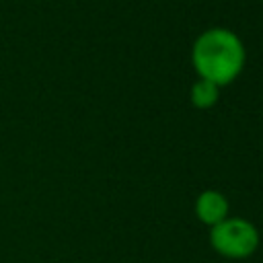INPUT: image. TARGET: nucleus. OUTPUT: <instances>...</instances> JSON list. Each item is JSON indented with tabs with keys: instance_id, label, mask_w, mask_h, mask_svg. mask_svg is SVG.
<instances>
[{
	"instance_id": "obj_1",
	"label": "nucleus",
	"mask_w": 263,
	"mask_h": 263,
	"mask_svg": "<svg viewBox=\"0 0 263 263\" xmlns=\"http://www.w3.org/2000/svg\"><path fill=\"white\" fill-rule=\"evenodd\" d=\"M247 62V49L240 37L226 27H212L197 35L191 45V66L197 78L216 86L234 82Z\"/></svg>"
},
{
	"instance_id": "obj_2",
	"label": "nucleus",
	"mask_w": 263,
	"mask_h": 263,
	"mask_svg": "<svg viewBox=\"0 0 263 263\" xmlns=\"http://www.w3.org/2000/svg\"><path fill=\"white\" fill-rule=\"evenodd\" d=\"M210 245L224 259H247L259 249V230L247 218L228 216L210 228Z\"/></svg>"
},
{
	"instance_id": "obj_3",
	"label": "nucleus",
	"mask_w": 263,
	"mask_h": 263,
	"mask_svg": "<svg viewBox=\"0 0 263 263\" xmlns=\"http://www.w3.org/2000/svg\"><path fill=\"white\" fill-rule=\"evenodd\" d=\"M195 216L212 228L230 216V203L224 193L216 189H205L195 199Z\"/></svg>"
},
{
	"instance_id": "obj_4",
	"label": "nucleus",
	"mask_w": 263,
	"mask_h": 263,
	"mask_svg": "<svg viewBox=\"0 0 263 263\" xmlns=\"http://www.w3.org/2000/svg\"><path fill=\"white\" fill-rule=\"evenodd\" d=\"M218 99H220V86H216L214 82L197 78L191 84L189 101H191V105L195 109H212L218 103Z\"/></svg>"
}]
</instances>
